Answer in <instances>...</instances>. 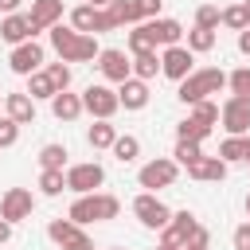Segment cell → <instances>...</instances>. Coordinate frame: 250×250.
Listing matches in <instances>:
<instances>
[{"label":"cell","mask_w":250,"mask_h":250,"mask_svg":"<svg viewBox=\"0 0 250 250\" xmlns=\"http://www.w3.org/2000/svg\"><path fill=\"white\" fill-rule=\"evenodd\" d=\"M238 51L250 59V27H242V31H238Z\"/></svg>","instance_id":"cell-43"},{"label":"cell","mask_w":250,"mask_h":250,"mask_svg":"<svg viewBox=\"0 0 250 250\" xmlns=\"http://www.w3.org/2000/svg\"><path fill=\"white\" fill-rule=\"evenodd\" d=\"M176 176H180V164H176L172 156H156V160L141 164L137 184H141L145 191H160V188H172V184H176Z\"/></svg>","instance_id":"cell-6"},{"label":"cell","mask_w":250,"mask_h":250,"mask_svg":"<svg viewBox=\"0 0 250 250\" xmlns=\"http://www.w3.org/2000/svg\"><path fill=\"white\" fill-rule=\"evenodd\" d=\"M160 8H164V0H137L141 20H156V16H160Z\"/></svg>","instance_id":"cell-41"},{"label":"cell","mask_w":250,"mask_h":250,"mask_svg":"<svg viewBox=\"0 0 250 250\" xmlns=\"http://www.w3.org/2000/svg\"><path fill=\"white\" fill-rule=\"evenodd\" d=\"M219 23H223V12H219L215 4H199V8H195V27H211V31H219Z\"/></svg>","instance_id":"cell-38"},{"label":"cell","mask_w":250,"mask_h":250,"mask_svg":"<svg viewBox=\"0 0 250 250\" xmlns=\"http://www.w3.org/2000/svg\"><path fill=\"white\" fill-rule=\"evenodd\" d=\"M133 215H137V223L148 227V230H164V227L172 223V211H168V203H164L156 191H141V195L133 199Z\"/></svg>","instance_id":"cell-5"},{"label":"cell","mask_w":250,"mask_h":250,"mask_svg":"<svg viewBox=\"0 0 250 250\" xmlns=\"http://www.w3.org/2000/svg\"><path fill=\"white\" fill-rule=\"evenodd\" d=\"M199 156H203V141H176V148H172V160L184 168H191Z\"/></svg>","instance_id":"cell-32"},{"label":"cell","mask_w":250,"mask_h":250,"mask_svg":"<svg viewBox=\"0 0 250 250\" xmlns=\"http://www.w3.org/2000/svg\"><path fill=\"white\" fill-rule=\"evenodd\" d=\"M219 156H223L227 164H246V160H250V137H246V133L227 137V141L219 145Z\"/></svg>","instance_id":"cell-23"},{"label":"cell","mask_w":250,"mask_h":250,"mask_svg":"<svg viewBox=\"0 0 250 250\" xmlns=\"http://www.w3.org/2000/svg\"><path fill=\"white\" fill-rule=\"evenodd\" d=\"M113 160H121V164H133L137 156H141V141L133 137V133H117V141H113Z\"/></svg>","instance_id":"cell-26"},{"label":"cell","mask_w":250,"mask_h":250,"mask_svg":"<svg viewBox=\"0 0 250 250\" xmlns=\"http://www.w3.org/2000/svg\"><path fill=\"white\" fill-rule=\"evenodd\" d=\"M82 109H86L90 117H98V121H109V117L121 109V98H117V90H109L105 82H90V86L82 90Z\"/></svg>","instance_id":"cell-4"},{"label":"cell","mask_w":250,"mask_h":250,"mask_svg":"<svg viewBox=\"0 0 250 250\" xmlns=\"http://www.w3.org/2000/svg\"><path fill=\"white\" fill-rule=\"evenodd\" d=\"M86 4H94V8H109V0H86Z\"/></svg>","instance_id":"cell-46"},{"label":"cell","mask_w":250,"mask_h":250,"mask_svg":"<svg viewBox=\"0 0 250 250\" xmlns=\"http://www.w3.org/2000/svg\"><path fill=\"white\" fill-rule=\"evenodd\" d=\"M43 70H47V74H51V82H55V86H59V90H70V66H66V62H62V59H59V62H47V66H43Z\"/></svg>","instance_id":"cell-39"},{"label":"cell","mask_w":250,"mask_h":250,"mask_svg":"<svg viewBox=\"0 0 250 250\" xmlns=\"http://www.w3.org/2000/svg\"><path fill=\"white\" fill-rule=\"evenodd\" d=\"M242 4H246V16H250V0H242Z\"/></svg>","instance_id":"cell-49"},{"label":"cell","mask_w":250,"mask_h":250,"mask_svg":"<svg viewBox=\"0 0 250 250\" xmlns=\"http://www.w3.org/2000/svg\"><path fill=\"white\" fill-rule=\"evenodd\" d=\"M43 59H47V51L35 43V39H27V43H20V47H12V55H8V66H12V74H20V78H27V74H35V70H43Z\"/></svg>","instance_id":"cell-13"},{"label":"cell","mask_w":250,"mask_h":250,"mask_svg":"<svg viewBox=\"0 0 250 250\" xmlns=\"http://www.w3.org/2000/svg\"><path fill=\"white\" fill-rule=\"evenodd\" d=\"M191 70H195V51H188L184 43H176V47H164V51H160V74H164V78L184 82Z\"/></svg>","instance_id":"cell-10"},{"label":"cell","mask_w":250,"mask_h":250,"mask_svg":"<svg viewBox=\"0 0 250 250\" xmlns=\"http://www.w3.org/2000/svg\"><path fill=\"white\" fill-rule=\"evenodd\" d=\"M0 39H4V43H12V47H20V43L35 39V27H31L27 12H12V16H4V20H0Z\"/></svg>","instance_id":"cell-16"},{"label":"cell","mask_w":250,"mask_h":250,"mask_svg":"<svg viewBox=\"0 0 250 250\" xmlns=\"http://www.w3.org/2000/svg\"><path fill=\"white\" fill-rule=\"evenodd\" d=\"M219 121H223V129H227V137H238V133H246L250 129V98H227L223 102V109H219Z\"/></svg>","instance_id":"cell-15"},{"label":"cell","mask_w":250,"mask_h":250,"mask_svg":"<svg viewBox=\"0 0 250 250\" xmlns=\"http://www.w3.org/2000/svg\"><path fill=\"white\" fill-rule=\"evenodd\" d=\"M86 141H90V148H113V141H117V125L94 117V125L86 129Z\"/></svg>","instance_id":"cell-25"},{"label":"cell","mask_w":250,"mask_h":250,"mask_svg":"<svg viewBox=\"0 0 250 250\" xmlns=\"http://www.w3.org/2000/svg\"><path fill=\"white\" fill-rule=\"evenodd\" d=\"M117 215H121V199L109 195V191H86V195H78V199L70 203V211H66V219H74L78 227H86V223H109V219H117Z\"/></svg>","instance_id":"cell-2"},{"label":"cell","mask_w":250,"mask_h":250,"mask_svg":"<svg viewBox=\"0 0 250 250\" xmlns=\"http://www.w3.org/2000/svg\"><path fill=\"white\" fill-rule=\"evenodd\" d=\"M35 35L39 31H51L55 23H62V0H31V12H27Z\"/></svg>","instance_id":"cell-17"},{"label":"cell","mask_w":250,"mask_h":250,"mask_svg":"<svg viewBox=\"0 0 250 250\" xmlns=\"http://www.w3.org/2000/svg\"><path fill=\"white\" fill-rule=\"evenodd\" d=\"M4 113L12 117V121H20V125H31L35 121V98L23 90V94H8L4 98Z\"/></svg>","instance_id":"cell-22"},{"label":"cell","mask_w":250,"mask_h":250,"mask_svg":"<svg viewBox=\"0 0 250 250\" xmlns=\"http://www.w3.org/2000/svg\"><path fill=\"white\" fill-rule=\"evenodd\" d=\"M129 55H141V51H156V35H152V27H148V20H141V23H133V31H129Z\"/></svg>","instance_id":"cell-24"},{"label":"cell","mask_w":250,"mask_h":250,"mask_svg":"<svg viewBox=\"0 0 250 250\" xmlns=\"http://www.w3.org/2000/svg\"><path fill=\"white\" fill-rule=\"evenodd\" d=\"M70 27H74V31H82V35H102V31H113L117 23H113V16H109L105 8L78 4V8L70 12Z\"/></svg>","instance_id":"cell-8"},{"label":"cell","mask_w":250,"mask_h":250,"mask_svg":"<svg viewBox=\"0 0 250 250\" xmlns=\"http://www.w3.org/2000/svg\"><path fill=\"white\" fill-rule=\"evenodd\" d=\"M223 86H227V70H219V66H203V70H191V74L180 82L176 98H180L184 105H195V102H203V98L219 94Z\"/></svg>","instance_id":"cell-3"},{"label":"cell","mask_w":250,"mask_h":250,"mask_svg":"<svg viewBox=\"0 0 250 250\" xmlns=\"http://www.w3.org/2000/svg\"><path fill=\"white\" fill-rule=\"evenodd\" d=\"M199 230V219L184 207V211H172V223L160 230V246H176V250H184L188 246V238Z\"/></svg>","instance_id":"cell-12"},{"label":"cell","mask_w":250,"mask_h":250,"mask_svg":"<svg viewBox=\"0 0 250 250\" xmlns=\"http://www.w3.org/2000/svg\"><path fill=\"white\" fill-rule=\"evenodd\" d=\"M184 250H207V246H184Z\"/></svg>","instance_id":"cell-48"},{"label":"cell","mask_w":250,"mask_h":250,"mask_svg":"<svg viewBox=\"0 0 250 250\" xmlns=\"http://www.w3.org/2000/svg\"><path fill=\"white\" fill-rule=\"evenodd\" d=\"M148 27H152V35H156V47H176V43L188 35L184 23L172 20V16H156V20H148Z\"/></svg>","instance_id":"cell-19"},{"label":"cell","mask_w":250,"mask_h":250,"mask_svg":"<svg viewBox=\"0 0 250 250\" xmlns=\"http://www.w3.org/2000/svg\"><path fill=\"white\" fill-rule=\"evenodd\" d=\"M230 242H234V250H250V223H238L234 234H230Z\"/></svg>","instance_id":"cell-42"},{"label":"cell","mask_w":250,"mask_h":250,"mask_svg":"<svg viewBox=\"0 0 250 250\" xmlns=\"http://www.w3.org/2000/svg\"><path fill=\"white\" fill-rule=\"evenodd\" d=\"M188 117H195L199 125L215 129V121H219V105H215L211 98H203V102H195V105H191V113H188Z\"/></svg>","instance_id":"cell-34"},{"label":"cell","mask_w":250,"mask_h":250,"mask_svg":"<svg viewBox=\"0 0 250 250\" xmlns=\"http://www.w3.org/2000/svg\"><path fill=\"white\" fill-rule=\"evenodd\" d=\"M31 211H35L31 188H8V191H4V199H0V219H8V223L16 227V223L31 219Z\"/></svg>","instance_id":"cell-11"},{"label":"cell","mask_w":250,"mask_h":250,"mask_svg":"<svg viewBox=\"0 0 250 250\" xmlns=\"http://www.w3.org/2000/svg\"><path fill=\"white\" fill-rule=\"evenodd\" d=\"M223 27H230V31H242V27H250L246 4H230V8H223Z\"/></svg>","instance_id":"cell-37"},{"label":"cell","mask_w":250,"mask_h":250,"mask_svg":"<svg viewBox=\"0 0 250 250\" xmlns=\"http://www.w3.org/2000/svg\"><path fill=\"white\" fill-rule=\"evenodd\" d=\"M242 207H246V219H250V191H246V203H242Z\"/></svg>","instance_id":"cell-47"},{"label":"cell","mask_w":250,"mask_h":250,"mask_svg":"<svg viewBox=\"0 0 250 250\" xmlns=\"http://www.w3.org/2000/svg\"><path fill=\"white\" fill-rule=\"evenodd\" d=\"M246 164H250V160H246Z\"/></svg>","instance_id":"cell-51"},{"label":"cell","mask_w":250,"mask_h":250,"mask_svg":"<svg viewBox=\"0 0 250 250\" xmlns=\"http://www.w3.org/2000/svg\"><path fill=\"white\" fill-rule=\"evenodd\" d=\"M207 125H199L195 117H184L180 125H176V141H207Z\"/></svg>","instance_id":"cell-35"},{"label":"cell","mask_w":250,"mask_h":250,"mask_svg":"<svg viewBox=\"0 0 250 250\" xmlns=\"http://www.w3.org/2000/svg\"><path fill=\"white\" fill-rule=\"evenodd\" d=\"M4 242H12V223H8V219H0V246H4Z\"/></svg>","instance_id":"cell-44"},{"label":"cell","mask_w":250,"mask_h":250,"mask_svg":"<svg viewBox=\"0 0 250 250\" xmlns=\"http://www.w3.org/2000/svg\"><path fill=\"white\" fill-rule=\"evenodd\" d=\"M20 4H23V0H0V12L12 16V12H20Z\"/></svg>","instance_id":"cell-45"},{"label":"cell","mask_w":250,"mask_h":250,"mask_svg":"<svg viewBox=\"0 0 250 250\" xmlns=\"http://www.w3.org/2000/svg\"><path fill=\"white\" fill-rule=\"evenodd\" d=\"M156 70H160V55L156 51H141V55H133V78H156Z\"/></svg>","instance_id":"cell-30"},{"label":"cell","mask_w":250,"mask_h":250,"mask_svg":"<svg viewBox=\"0 0 250 250\" xmlns=\"http://www.w3.org/2000/svg\"><path fill=\"white\" fill-rule=\"evenodd\" d=\"M227 90H230L234 98H250V66L230 70V74H227Z\"/></svg>","instance_id":"cell-36"},{"label":"cell","mask_w":250,"mask_h":250,"mask_svg":"<svg viewBox=\"0 0 250 250\" xmlns=\"http://www.w3.org/2000/svg\"><path fill=\"white\" fill-rule=\"evenodd\" d=\"M117 98H121L125 109H145L152 94H148V82H145V78H125V82L117 86Z\"/></svg>","instance_id":"cell-20"},{"label":"cell","mask_w":250,"mask_h":250,"mask_svg":"<svg viewBox=\"0 0 250 250\" xmlns=\"http://www.w3.org/2000/svg\"><path fill=\"white\" fill-rule=\"evenodd\" d=\"M156 250H176V246H156Z\"/></svg>","instance_id":"cell-50"},{"label":"cell","mask_w":250,"mask_h":250,"mask_svg":"<svg viewBox=\"0 0 250 250\" xmlns=\"http://www.w3.org/2000/svg\"><path fill=\"white\" fill-rule=\"evenodd\" d=\"M47 35H51V47H55V55H59L62 62H94V59L102 55L98 35H82V31H74L70 23H55Z\"/></svg>","instance_id":"cell-1"},{"label":"cell","mask_w":250,"mask_h":250,"mask_svg":"<svg viewBox=\"0 0 250 250\" xmlns=\"http://www.w3.org/2000/svg\"><path fill=\"white\" fill-rule=\"evenodd\" d=\"M47 238L62 250H94V238L74 223V219H51L47 223Z\"/></svg>","instance_id":"cell-7"},{"label":"cell","mask_w":250,"mask_h":250,"mask_svg":"<svg viewBox=\"0 0 250 250\" xmlns=\"http://www.w3.org/2000/svg\"><path fill=\"white\" fill-rule=\"evenodd\" d=\"M227 160L223 156H199L191 168H188V176L191 180H199V184H219V180H227Z\"/></svg>","instance_id":"cell-18"},{"label":"cell","mask_w":250,"mask_h":250,"mask_svg":"<svg viewBox=\"0 0 250 250\" xmlns=\"http://www.w3.org/2000/svg\"><path fill=\"white\" fill-rule=\"evenodd\" d=\"M215 31L211 27H191L188 31V51H195V55H207V51H215Z\"/></svg>","instance_id":"cell-31"},{"label":"cell","mask_w":250,"mask_h":250,"mask_svg":"<svg viewBox=\"0 0 250 250\" xmlns=\"http://www.w3.org/2000/svg\"><path fill=\"white\" fill-rule=\"evenodd\" d=\"M105 12L113 16V23H117V27H125V23H141L137 0H109V8H105Z\"/></svg>","instance_id":"cell-27"},{"label":"cell","mask_w":250,"mask_h":250,"mask_svg":"<svg viewBox=\"0 0 250 250\" xmlns=\"http://www.w3.org/2000/svg\"><path fill=\"white\" fill-rule=\"evenodd\" d=\"M98 70H102V78L105 82H125V78H133V59L121 51V47H102V55H98Z\"/></svg>","instance_id":"cell-14"},{"label":"cell","mask_w":250,"mask_h":250,"mask_svg":"<svg viewBox=\"0 0 250 250\" xmlns=\"http://www.w3.org/2000/svg\"><path fill=\"white\" fill-rule=\"evenodd\" d=\"M27 94H31L35 102H39V98H47V102H51V98L59 94V86L51 82V74H47V70H35V74H27Z\"/></svg>","instance_id":"cell-28"},{"label":"cell","mask_w":250,"mask_h":250,"mask_svg":"<svg viewBox=\"0 0 250 250\" xmlns=\"http://www.w3.org/2000/svg\"><path fill=\"white\" fill-rule=\"evenodd\" d=\"M16 141H20V121H12V117L4 113V117H0V148H12Z\"/></svg>","instance_id":"cell-40"},{"label":"cell","mask_w":250,"mask_h":250,"mask_svg":"<svg viewBox=\"0 0 250 250\" xmlns=\"http://www.w3.org/2000/svg\"><path fill=\"white\" fill-rule=\"evenodd\" d=\"M66 156H70V152H66L62 145L51 141V145L39 148V168H66Z\"/></svg>","instance_id":"cell-33"},{"label":"cell","mask_w":250,"mask_h":250,"mask_svg":"<svg viewBox=\"0 0 250 250\" xmlns=\"http://www.w3.org/2000/svg\"><path fill=\"white\" fill-rule=\"evenodd\" d=\"M102 184H105V168L98 160H86V164H70L66 168V191H74V195L98 191Z\"/></svg>","instance_id":"cell-9"},{"label":"cell","mask_w":250,"mask_h":250,"mask_svg":"<svg viewBox=\"0 0 250 250\" xmlns=\"http://www.w3.org/2000/svg\"><path fill=\"white\" fill-rule=\"evenodd\" d=\"M51 113L59 117V121H78L86 109H82V94H70V90H59L55 98H51Z\"/></svg>","instance_id":"cell-21"},{"label":"cell","mask_w":250,"mask_h":250,"mask_svg":"<svg viewBox=\"0 0 250 250\" xmlns=\"http://www.w3.org/2000/svg\"><path fill=\"white\" fill-rule=\"evenodd\" d=\"M39 191L51 195V199L62 195V191H66V172H62V168H43V172H39Z\"/></svg>","instance_id":"cell-29"}]
</instances>
